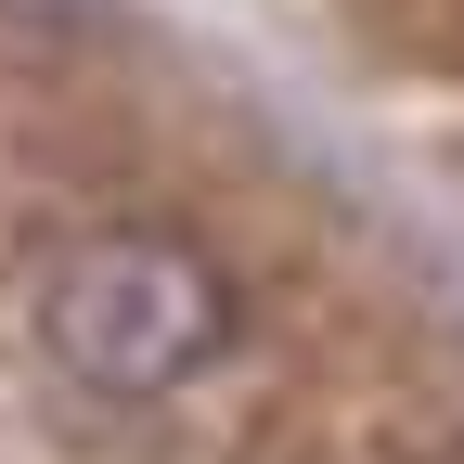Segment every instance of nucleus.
<instances>
[{
    "mask_svg": "<svg viewBox=\"0 0 464 464\" xmlns=\"http://www.w3.org/2000/svg\"><path fill=\"white\" fill-rule=\"evenodd\" d=\"M14 335L91 413H181L246 362V284L181 219H78L26 258Z\"/></svg>",
    "mask_w": 464,
    "mask_h": 464,
    "instance_id": "nucleus-1",
    "label": "nucleus"
},
{
    "mask_svg": "<svg viewBox=\"0 0 464 464\" xmlns=\"http://www.w3.org/2000/svg\"><path fill=\"white\" fill-rule=\"evenodd\" d=\"M335 26L400 78H464V0H335Z\"/></svg>",
    "mask_w": 464,
    "mask_h": 464,
    "instance_id": "nucleus-2",
    "label": "nucleus"
}]
</instances>
